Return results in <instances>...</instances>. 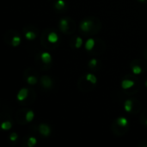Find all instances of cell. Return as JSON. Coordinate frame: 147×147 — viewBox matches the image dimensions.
Instances as JSON below:
<instances>
[{
	"mask_svg": "<svg viewBox=\"0 0 147 147\" xmlns=\"http://www.w3.org/2000/svg\"><path fill=\"white\" fill-rule=\"evenodd\" d=\"M93 27V22L90 20H84L80 23V29L83 32H89Z\"/></svg>",
	"mask_w": 147,
	"mask_h": 147,
	"instance_id": "1",
	"label": "cell"
},
{
	"mask_svg": "<svg viewBox=\"0 0 147 147\" xmlns=\"http://www.w3.org/2000/svg\"><path fill=\"white\" fill-rule=\"evenodd\" d=\"M39 132L40 134L44 136V137H48L50 135V133H51V129H50V127L46 125V124H40L39 126Z\"/></svg>",
	"mask_w": 147,
	"mask_h": 147,
	"instance_id": "2",
	"label": "cell"
},
{
	"mask_svg": "<svg viewBox=\"0 0 147 147\" xmlns=\"http://www.w3.org/2000/svg\"><path fill=\"white\" fill-rule=\"evenodd\" d=\"M28 90L26 89V88H22L19 90L18 94H17V100L22 102V101H24L27 96H28Z\"/></svg>",
	"mask_w": 147,
	"mask_h": 147,
	"instance_id": "3",
	"label": "cell"
},
{
	"mask_svg": "<svg viewBox=\"0 0 147 147\" xmlns=\"http://www.w3.org/2000/svg\"><path fill=\"white\" fill-rule=\"evenodd\" d=\"M134 85V82L133 80L125 79L121 82V88L123 90H128V89L132 88Z\"/></svg>",
	"mask_w": 147,
	"mask_h": 147,
	"instance_id": "4",
	"label": "cell"
},
{
	"mask_svg": "<svg viewBox=\"0 0 147 147\" xmlns=\"http://www.w3.org/2000/svg\"><path fill=\"white\" fill-rule=\"evenodd\" d=\"M40 58H41V60L43 61V63H45V64H49V63H51V61H52V56H51V54H50L49 53H47V52L42 53Z\"/></svg>",
	"mask_w": 147,
	"mask_h": 147,
	"instance_id": "5",
	"label": "cell"
},
{
	"mask_svg": "<svg viewBox=\"0 0 147 147\" xmlns=\"http://www.w3.org/2000/svg\"><path fill=\"white\" fill-rule=\"evenodd\" d=\"M68 27H69V24H68L67 19H65V18L60 19V21H59V28H60V30L63 31V32H65L68 29Z\"/></svg>",
	"mask_w": 147,
	"mask_h": 147,
	"instance_id": "6",
	"label": "cell"
},
{
	"mask_svg": "<svg viewBox=\"0 0 147 147\" xmlns=\"http://www.w3.org/2000/svg\"><path fill=\"white\" fill-rule=\"evenodd\" d=\"M47 40L51 43H56L59 40V36L55 32H51L47 36Z\"/></svg>",
	"mask_w": 147,
	"mask_h": 147,
	"instance_id": "7",
	"label": "cell"
},
{
	"mask_svg": "<svg viewBox=\"0 0 147 147\" xmlns=\"http://www.w3.org/2000/svg\"><path fill=\"white\" fill-rule=\"evenodd\" d=\"M94 47H95V40H94V39H92V38L88 39L87 41H86V43H85V48H86V50L90 51V50L93 49Z\"/></svg>",
	"mask_w": 147,
	"mask_h": 147,
	"instance_id": "8",
	"label": "cell"
},
{
	"mask_svg": "<svg viewBox=\"0 0 147 147\" xmlns=\"http://www.w3.org/2000/svg\"><path fill=\"white\" fill-rule=\"evenodd\" d=\"M116 122H117V124H118L120 127H127V126L128 125V121H127V119L125 118V117H119V118L117 119Z\"/></svg>",
	"mask_w": 147,
	"mask_h": 147,
	"instance_id": "9",
	"label": "cell"
},
{
	"mask_svg": "<svg viewBox=\"0 0 147 147\" xmlns=\"http://www.w3.org/2000/svg\"><path fill=\"white\" fill-rule=\"evenodd\" d=\"M124 109L127 112H131L133 109V101L132 100H127L124 104Z\"/></svg>",
	"mask_w": 147,
	"mask_h": 147,
	"instance_id": "10",
	"label": "cell"
},
{
	"mask_svg": "<svg viewBox=\"0 0 147 147\" xmlns=\"http://www.w3.org/2000/svg\"><path fill=\"white\" fill-rule=\"evenodd\" d=\"M42 84L45 88H51L52 86V81L49 78L47 77H44L42 78Z\"/></svg>",
	"mask_w": 147,
	"mask_h": 147,
	"instance_id": "11",
	"label": "cell"
},
{
	"mask_svg": "<svg viewBox=\"0 0 147 147\" xmlns=\"http://www.w3.org/2000/svg\"><path fill=\"white\" fill-rule=\"evenodd\" d=\"M86 80H87V81H89V82H90V83H91V84H96V82H97V78H96V77L95 75L91 74V73H89V74H87V75H86Z\"/></svg>",
	"mask_w": 147,
	"mask_h": 147,
	"instance_id": "12",
	"label": "cell"
},
{
	"mask_svg": "<svg viewBox=\"0 0 147 147\" xmlns=\"http://www.w3.org/2000/svg\"><path fill=\"white\" fill-rule=\"evenodd\" d=\"M25 37L27 40H33L35 39L36 37V34L33 32V31H28L27 33H25Z\"/></svg>",
	"mask_w": 147,
	"mask_h": 147,
	"instance_id": "13",
	"label": "cell"
},
{
	"mask_svg": "<svg viewBox=\"0 0 147 147\" xmlns=\"http://www.w3.org/2000/svg\"><path fill=\"white\" fill-rule=\"evenodd\" d=\"M34 117V113L32 110L28 111V112H27V114H26V116H25L26 121H27L28 122H31V121H33Z\"/></svg>",
	"mask_w": 147,
	"mask_h": 147,
	"instance_id": "14",
	"label": "cell"
},
{
	"mask_svg": "<svg viewBox=\"0 0 147 147\" xmlns=\"http://www.w3.org/2000/svg\"><path fill=\"white\" fill-rule=\"evenodd\" d=\"M20 42H21V38L19 37V36H14L13 38H12V40H11V45L13 46V47H18L19 46V44H20Z\"/></svg>",
	"mask_w": 147,
	"mask_h": 147,
	"instance_id": "15",
	"label": "cell"
},
{
	"mask_svg": "<svg viewBox=\"0 0 147 147\" xmlns=\"http://www.w3.org/2000/svg\"><path fill=\"white\" fill-rule=\"evenodd\" d=\"M55 7L58 9H62L65 7V3L64 0H58L55 3Z\"/></svg>",
	"mask_w": 147,
	"mask_h": 147,
	"instance_id": "16",
	"label": "cell"
},
{
	"mask_svg": "<svg viewBox=\"0 0 147 147\" xmlns=\"http://www.w3.org/2000/svg\"><path fill=\"white\" fill-rule=\"evenodd\" d=\"M11 123L9 122V121H4V122H3L2 124H1V127H2V129L3 130H5V131H7V130H9L10 128H11Z\"/></svg>",
	"mask_w": 147,
	"mask_h": 147,
	"instance_id": "17",
	"label": "cell"
},
{
	"mask_svg": "<svg viewBox=\"0 0 147 147\" xmlns=\"http://www.w3.org/2000/svg\"><path fill=\"white\" fill-rule=\"evenodd\" d=\"M132 71H133L134 74H135V75H139L142 72V69L140 65H134L132 68Z\"/></svg>",
	"mask_w": 147,
	"mask_h": 147,
	"instance_id": "18",
	"label": "cell"
},
{
	"mask_svg": "<svg viewBox=\"0 0 147 147\" xmlns=\"http://www.w3.org/2000/svg\"><path fill=\"white\" fill-rule=\"evenodd\" d=\"M27 83L30 85H34L37 83V78L34 76H30L27 78Z\"/></svg>",
	"mask_w": 147,
	"mask_h": 147,
	"instance_id": "19",
	"label": "cell"
},
{
	"mask_svg": "<svg viewBox=\"0 0 147 147\" xmlns=\"http://www.w3.org/2000/svg\"><path fill=\"white\" fill-rule=\"evenodd\" d=\"M36 143H37V140H36V139H35L34 137H30V138H28V146H34L36 145Z\"/></svg>",
	"mask_w": 147,
	"mask_h": 147,
	"instance_id": "20",
	"label": "cell"
},
{
	"mask_svg": "<svg viewBox=\"0 0 147 147\" xmlns=\"http://www.w3.org/2000/svg\"><path fill=\"white\" fill-rule=\"evenodd\" d=\"M83 45V39L81 37H78L76 39V43H75V47L76 48H80Z\"/></svg>",
	"mask_w": 147,
	"mask_h": 147,
	"instance_id": "21",
	"label": "cell"
},
{
	"mask_svg": "<svg viewBox=\"0 0 147 147\" xmlns=\"http://www.w3.org/2000/svg\"><path fill=\"white\" fill-rule=\"evenodd\" d=\"M96 65H97V59H92L89 62V66H90V68L96 67Z\"/></svg>",
	"mask_w": 147,
	"mask_h": 147,
	"instance_id": "22",
	"label": "cell"
},
{
	"mask_svg": "<svg viewBox=\"0 0 147 147\" xmlns=\"http://www.w3.org/2000/svg\"><path fill=\"white\" fill-rule=\"evenodd\" d=\"M17 138H18V135H17V134H16V133H12V134H10V136H9V140H10V141H12V142H15V141L17 140Z\"/></svg>",
	"mask_w": 147,
	"mask_h": 147,
	"instance_id": "23",
	"label": "cell"
},
{
	"mask_svg": "<svg viewBox=\"0 0 147 147\" xmlns=\"http://www.w3.org/2000/svg\"><path fill=\"white\" fill-rule=\"evenodd\" d=\"M146 86L147 87V80H146Z\"/></svg>",
	"mask_w": 147,
	"mask_h": 147,
	"instance_id": "24",
	"label": "cell"
},
{
	"mask_svg": "<svg viewBox=\"0 0 147 147\" xmlns=\"http://www.w3.org/2000/svg\"><path fill=\"white\" fill-rule=\"evenodd\" d=\"M140 1H141V2H143V1H145V0H140Z\"/></svg>",
	"mask_w": 147,
	"mask_h": 147,
	"instance_id": "25",
	"label": "cell"
},
{
	"mask_svg": "<svg viewBox=\"0 0 147 147\" xmlns=\"http://www.w3.org/2000/svg\"><path fill=\"white\" fill-rule=\"evenodd\" d=\"M146 125H147V120H146Z\"/></svg>",
	"mask_w": 147,
	"mask_h": 147,
	"instance_id": "26",
	"label": "cell"
}]
</instances>
